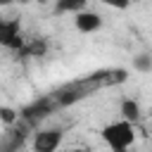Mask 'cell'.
<instances>
[{
  "label": "cell",
  "instance_id": "6da1fadb",
  "mask_svg": "<svg viewBox=\"0 0 152 152\" xmlns=\"http://www.w3.org/2000/svg\"><path fill=\"white\" fill-rule=\"evenodd\" d=\"M100 135L107 142V147H112L114 152H126L135 142V124H131L126 119H119V121L107 124Z\"/></svg>",
  "mask_w": 152,
  "mask_h": 152
},
{
  "label": "cell",
  "instance_id": "7a4b0ae2",
  "mask_svg": "<svg viewBox=\"0 0 152 152\" xmlns=\"http://www.w3.org/2000/svg\"><path fill=\"white\" fill-rule=\"evenodd\" d=\"M0 45L10 50H19L24 45L19 19H0Z\"/></svg>",
  "mask_w": 152,
  "mask_h": 152
},
{
  "label": "cell",
  "instance_id": "3957f363",
  "mask_svg": "<svg viewBox=\"0 0 152 152\" xmlns=\"http://www.w3.org/2000/svg\"><path fill=\"white\" fill-rule=\"evenodd\" d=\"M74 28L78 31V33H95V31H100L102 28V17L97 14V12H93V10H78L76 14H74Z\"/></svg>",
  "mask_w": 152,
  "mask_h": 152
},
{
  "label": "cell",
  "instance_id": "277c9868",
  "mask_svg": "<svg viewBox=\"0 0 152 152\" xmlns=\"http://www.w3.org/2000/svg\"><path fill=\"white\" fill-rule=\"evenodd\" d=\"M62 138H64V131L62 128H45V131H38L36 138H33V147L38 152H52L62 145Z\"/></svg>",
  "mask_w": 152,
  "mask_h": 152
},
{
  "label": "cell",
  "instance_id": "5b68a950",
  "mask_svg": "<svg viewBox=\"0 0 152 152\" xmlns=\"http://www.w3.org/2000/svg\"><path fill=\"white\" fill-rule=\"evenodd\" d=\"M119 112H121V119H126L131 124H138L142 119V109H140V102L135 97H124L119 104Z\"/></svg>",
  "mask_w": 152,
  "mask_h": 152
},
{
  "label": "cell",
  "instance_id": "8992f818",
  "mask_svg": "<svg viewBox=\"0 0 152 152\" xmlns=\"http://www.w3.org/2000/svg\"><path fill=\"white\" fill-rule=\"evenodd\" d=\"M86 5L88 0H55V14H76Z\"/></svg>",
  "mask_w": 152,
  "mask_h": 152
},
{
  "label": "cell",
  "instance_id": "52a82bcc",
  "mask_svg": "<svg viewBox=\"0 0 152 152\" xmlns=\"http://www.w3.org/2000/svg\"><path fill=\"white\" fill-rule=\"evenodd\" d=\"M133 69H135V71H140V74H150V71H152V57H150L147 52H142V55L133 57Z\"/></svg>",
  "mask_w": 152,
  "mask_h": 152
},
{
  "label": "cell",
  "instance_id": "ba28073f",
  "mask_svg": "<svg viewBox=\"0 0 152 152\" xmlns=\"http://www.w3.org/2000/svg\"><path fill=\"white\" fill-rule=\"evenodd\" d=\"M19 50H21L24 55L38 57V55H43V52H45V40H33V43H28V45H21Z\"/></svg>",
  "mask_w": 152,
  "mask_h": 152
},
{
  "label": "cell",
  "instance_id": "9c48e42d",
  "mask_svg": "<svg viewBox=\"0 0 152 152\" xmlns=\"http://www.w3.org/2000/svg\"><path fill=\"white\" fill-rule=\"evenodd\" d=\"M19 119V112L14 109V107H7V104H0V121L2 124H7V126H12L14 121Z\"/></svg>",
  "mask_w": 152,
  "mask_h": 152
},
{
  "label": "cell",
  "instance_id": "30bf717a",
  "mask_svg": "<svg viewBox=\"0 0 152 152\" xmlns=\"http://www.w3.org/2000/svg\"><path fill=\"white\" fill-rule=\"evenodd\" d=\"M102 2L112 10H128L131 7V0H102Z\"/></svg>",
  "mask_w": 152,
  "mask_h": 152
},
{
  "label": "cell",
  "instance_id": "8fae6325",
  "mask_svg": "<svg viewBox=\"0 0 152 152\" xmlns=\"http://www.w3.org/2000/svg\"><path fill=\"white\" fill-rule=\"evenodd\" d=\"M12 2H14V0H0V7H10Z\"/></svg>",
  "mask_w": 152,
  "mask_h": 152
},
{
  "label": "cell",
  "instance_id": "7c38bea8",
  "mask_svg": "<svg viewBox=\"0 0 152 152\" xmlns=\"http://www.w3.org/2000/svg\"><path fill=\"white\" fill-rule=\"evenodd\" d=\"M14 2H21V5H26V2H31V0H14Z\"/></svg>",
  "mask_w": 152,
  "mask_h": 152
},
{
  "label": "cell",
  "instance_id": "4fadbf2b",
  "mask_svg": "<svg viewBox=\"0 0 152 152\" xmlns=\"http://www.w3.org/2000/svg\"><path fill=\"white\" fill-rule=\"evenodd\" d=\"M31 2H40V5H43V2H48V0H31Z\"/></svg>",
  "mask_w": 152,
  "mask_h": 152
}]
</instances>
